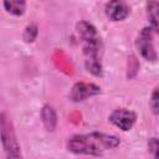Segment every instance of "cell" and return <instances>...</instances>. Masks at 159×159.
I'll return each instance as SVG.
<instances>
[{"mask_svg": "<svg viewBox=\"0 0 159 159\" xmlns=\"http://www.w3.org/2000/svg\"><path fill=\"white\" fill-rule=\"evenodd\" d=\"M120 140L118 137L101 132H91L86 134L72 135L67 140V149L73 154L82 155H102L104 152L116 149Z\"/></svg>", "mask_w": 159, "mask_h": 159, "instance_id": "cell-2", "label": "cell"}, {"mask_svg": "<svg viewBox=\"0 0 159 159\" xmlns=\"http://www.w3.org/2000/svg\"><path fill=\"white\" fill-rule=\"evenodd\" d=\"M108 120L118 129L128 132L134 127L137 122V114L128 108H117L109 114Z\"/></svg>", "mask_w": 159, "mask_h": 159, "instance_id": "cell-5", "label": "cell"}, {"mask_svg": "<svg viewBox=\"0 0 159 159\" xmlns=\"http://www.w3.org/2000/svg\"><path fill=\"white\" fill-rule=\"evenodd\" d=\"M0 140L7 158L22 157L14 124L6 113H0Z\"/></svg>", "mask_w": 159, "mask_h": 159, "instance_id": "cell-3", "label": "cell"}, {"mask_svg": "<svg viewBox=\"0 0 159 159\" xmlns=\"http://www.w3.org/2000/svg\"><path fill=\"white\" fill-rule=\"evenodd\" d=\"M104 12L112 21H123L128 17L130 7L125 0H109L106 4Z\"/></svg>", "mask_w": 159, "mask_h": 159, "instance_id": "cell-7", "label": "cell"}, {"mask_svg": "<svg viewBox=\"0 0 159 159\" xmlns=\"http://www.w3.org/2000/svg\"><path fill=\"white\" fill-rule=\"evenodd\" d=\"M41 120L43 123V127L48 132H53L57 127V114L52 106L45 104L41 108Z\"/></svg>", "mask_w": 159, "mask_h": 159, "instance_id": "cell-8", "label": "cell"}, {"mask_svg": "<svg viewBox=\"0 0 159 159\" xmlns=\"http://www.w3.org/2000/svg\"><path fill=\"white\" fill-rule=\"evenodd\" d=\"M149 107L153 112L154 116H158L159 113V93H158V88H154L150 99H149Z\"/></svg>", "mask_w": 159, "mask_h": 159, "instance_id": "cell-12", "label": "cell"}, {"mask_svg": "<svg viewBox=\"0 0 159 159\" xmlns=\"http://www.w3.org/2000/svg\"><path fill=\"white\" fill-rule=\"evenodd\" d=\"M4 9L12 16H22L26 11V0H2Z\"/></svg>", "mask_w": 159, "mask_h": 159, "instance_id": "cell-9", "label": "cell"}, {"mask_svg": "<svg viewBox=\"0 0 159 159\" xmlns=\"http://www.w3.org/2000/svg\"><path fill=\"white\" fill-rule=\"evenodd\" d=\"M37 34H39V27L36 24H30L25 27L24 30V34H22V39L25 42L30 43V42H34L37 37Z\"/></svg>", "mask_w": 159, "mask_h": 159, "instance_id": "cell-11", "label": "cell"}, {"mask_svg": "<svg viewBox=\"0 0 159 159\" xmlns=\"http://www.w3.org/2000/svg\"><path fill=\"white\" fill-rule=\"evenodd\" d=\"M78 37L82 43V52L84 57L86 70L93 76H102L103 65H102V55H103V43L97 29L87 22L80 21L76 26Z\"/></svg>", "mask_w": 159, "mask_h": 159, "instance_id": "cell-1", "label": "cell"}, {"mask_svg": "<svg viewBox=\"0 0 159 159\" xmlns=\"http://www.w3.org/2000/svg\"><path fill=\"white\" fill-rule=\"evenodd\" d=\"M147 16L149 20V26L154 30V32H158V2L157 0H147Z\"/></svg>", "mask_w": 159, "mask_h": 159, "instance_id": "cell-10", "label": "cell"}, {"mask_svg": "<svg viewBox=\"0 0 159 159\" xmlns=\"http://www.w3.org/2000/svg\"><path fill=\"white\" fill-rule=\"evenodd\" d=\"M158 148H159V142H158V138L157 137H153L148 140V150L149 153L152 154L153 158H157L158 157Z\"/></svg>", "mask_w": 159, "mask_h": 159, "instance_id": "cell-13", "label": "cell"}, {"mask_svg": "<svg viewBox=\"0 0 159 159\" xmlns=\"http://www.w3.org/2000/svg\"><path fill=\"white\" fill-rule=\"evenodd\" d=\"M157 32H154V30L150 26H145L140 30V32L138 34V37H137V48H138L140 56L144 60L152 61V62H155L158 58L155 45H154V35Z\"/></svg>", "mask_w": 159, "mask_h": 159, "instance_id": "cell-4", "label": "cell"}, {"mask_svg": "<svg viewBox=\"0 0 159 159\" xmlns=\"http://www.w3.org/2000/svg\"><path fill=\"white\" fill-rule=\"evenodd\" d=\"M101 93V87L91 82H77L72 86L68 97L72 102H83Z\"/></svg>", "mask_w": 159, "mask_h": 159, "instance_id": "cell-6", "label": "cell"}]
</instances>
